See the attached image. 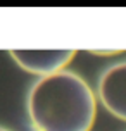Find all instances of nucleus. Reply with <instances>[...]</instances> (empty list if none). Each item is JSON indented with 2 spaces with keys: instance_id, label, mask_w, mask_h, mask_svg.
Here are the masks:
<instances>
[{
  "instance_id": "obj_1",
  "label": "nucleus",
  "mask_w": 126,
  "mask_h": 131,
  "mask_svg": "<svg viewBox=\"0 0 126 131\" xmlns=\"http://www.w3.org/2000/svg\"><path fill=\"white\" fill-rule=\"evenodd\" d=\"M26 109L35 131H90L97 98L80 74L64 69L35 81Z\"/></svg>"
},
{
  "instance_id": "obj_2",
  "label": "nucleus",
  "mask_w": 126,
  "mask_h": 131,
  "mask_svg": "<svg viewBox=\"0 0 126 131\" xmlns=\"http://www.w3.org/2000/svg\"><path fill=\"white\" fill-rule=\"evenodd\" d=\"M10 57L21 69L40 78L64 71L76 55V50H10Z\"/></svg>"
},
{
  "instance_id": "obj_3",
  "label": "nucleus",
  "mask_w": 126,
  "mask_h": 131,
  "mask_svg": "<svg viewBox=\"0 0 126 131\" xmlns=\"http://www.w3.org/2000/svg\"><path fill=\"white\" fill-rule=\"evenodd\" d=\"M97 93L112 116L126 121V60L109 66L100 74Z\"/></svg>"
},
{
  "instance_id": "obj_4",
  "label": "nucleus",
  "mask_w": 126,
  "mask_h": 131,
  "mask_svg": "<svg viewBox=\"0 0 126 131\" xmlns=\"http://www.w3.org/2000/svg\"><path fill=\"white\" fill-rule=\"evenodd\" d=\"M92 53H95V55H112V53H119L118 50H92Z\"/></svg>"
},
{
  "instance_id": "obj_5",
  "label": "nucleus",
  "mask_w": 126,
  "mask_h": 131,
  "mask_svg": "<svg viewBox=\"0 0 126 131\" xmlns=\"http://www.w3.org/2000/svg\"><path fill=\"white\" fill-rule=\"evenodd\" d=\"M0 131H10V129H7V128H2V126H0Z\"/></svg>"
}]
</instances>
